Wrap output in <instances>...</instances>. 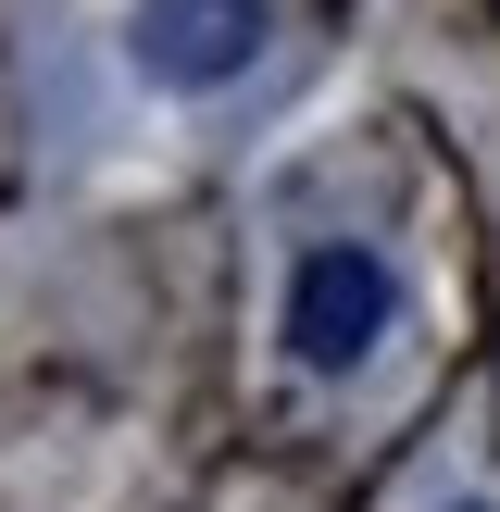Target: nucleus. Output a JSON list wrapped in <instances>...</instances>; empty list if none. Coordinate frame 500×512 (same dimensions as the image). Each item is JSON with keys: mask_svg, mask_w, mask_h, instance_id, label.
I'll list each match as a JSON object with an SVG mask.
<instances>
[{"mask_svg": "<svg viewBox=\"0 0 500 512\" xmlns=\"http://www.w3.org/2000/svg\"><path fill=\"white\" fill-rule=\"evenodd\" d=\"M388 325H400V263L388 250H363V238L300 250V275H288V350L313 375H350Z\"/></svg>", "mask_w": 500, "mask_h": 512, "instance_id": "1", "label": "nucleus"}, {"mask_svg": "<svg viewBox=\"0 0 500 512\" xmlns=\"http://www.w3.org/2000/svg\"><path fill=\"white\" fill-rule=\"evenodd\" d=\"M250 50H263V0H138L125 13V63L150 88L200 100V88H238Z\"/></svg>", "mask_w": 500, "mask_h": 512, "instance_id": "2", "label": "nucleus"}, {"mask_svg": "<svg viewBox=\"0 0 500 512\" xmlns=\"http://www.w3.org/2000/svg\"><path fill=\"white\" fill-rule=\"evenodd\" d=\"M450 512H500V500H450Z\"/></svg>", "mask_w": 500, "mask_h": 512, "instance_id": "3", "label": "nucleus"}]
</instances>
